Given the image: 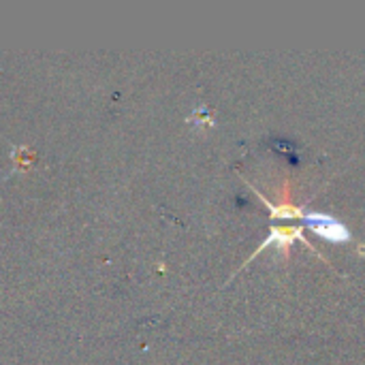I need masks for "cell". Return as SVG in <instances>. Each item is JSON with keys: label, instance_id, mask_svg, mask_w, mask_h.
<instances>
[{"label": "cell", "instance_id": "obj_1", "mask_svg": "<svg viewBox=\"0 0 365 365\" xmlns=\"http://www.w3.org/2000/svg\"><path fill=\"white\" fill-rule=\"evenodd\" d=\"M295 242H302V244H306L321 261H325L327 263V259L314 248V244H310L308 240H306V235H304V229L302 227H297V225H280V227H274L272 231H269V235H267V240H263L261 242V246L250 255V259H248V263L252 261V259H257L259 257V252L261 250H265V248H269V246H276L278 250H282V255L284 257H289V248L295 244Z\"/></svg>", "mask_w": 365, "mask_h": 365}, {"label": "cell", "instance_id": "obj_2", "mask_svg": "<svg viewBox=\"0 0 365 365\" xmlns=\"http://www.w3.org/2000/svg\"><path fill=\"white\" fill-rule=\"evenodd\" d=\"M306 222L308 229H312V233H317L319 237L334 242V244H344L351 240V231L349 227H344L338 218L325 214V212H308L302 218Z\"/></svg>", "mask_w": 365, "mask_h": 365}, {"label": "cell", "instance_id": "obj_3", "mask_svg": "<svg viewBox=\"0 0 365 365\" xmlns=\"http://www.w3.org/2000/svg\"><path fill=\"white\" fill-rule=\"evenodd\" d=\"M252 190H255V195L263 201V205L269 210V214H272V218H280V220H302L304 218V210L302 207H297L293 201H291V190H289V184H284V188H282V195H280V201H276V203H272L259 188H255V186H250Z\"/></svg>", "mask_w": 365, "mask_h": 365}]
</instances>
